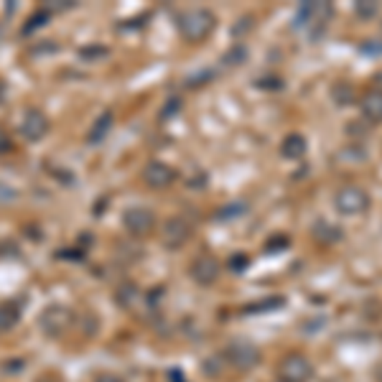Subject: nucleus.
<instances>
[{"mask_svg": "<svg viewBox=\"0 0 382 382\" xmlns=\"http://www.w3.org/2000/svg\"><path fill=\"white\" fill-rule=\"evenodd\" d=\"M176 110H178V99H171V102H169V110H166V112H163V115L169 117V115H174V112H176Z\"/></svg>", "mask_w": 382, "mask_h": 382, "instance_id": "c85d7f7f", "label": "nucleus"}, {"mask_svg": "<svg viewBox=\"0 0 382 382\" xmlns=\"http://www.w3.org/2000/svg\"><path fill=\"white\" fill-rule=\"evenodd\" d=\"M214 16L209 13L206 8H191V10H184L181 16H178V31L181 36L196 44V41H204L206 36L214 31Z\"/></svg>", "mask_w": 382, "mask_h": 382, "instance_id": "f257e3e1", "label": "nucleus"}, {"mask_svg": "<svg viewBox=\"0 0 382 382\" xmlns=\"http://www.w3.org/2000/svg\"><path fill=\"white\" fill-rule=\"evenodd\" d=\"M331 99H334V105H337V107H349V105H355L357 92H355V87H352V84L337 82V84L331 87Z\"/></svg>", "mask_w": 382, "mask_h": 382, "instance_id": "4468645a", "label": "nucleus"}, {"mask_svg": "<svg viewBox=\"0 0 382 382\" xmlns=\"http://www.w3.org/2000/svg\"><path fill=\"white\" fill-rule=\"evenodd\" d=\"M16 196V191L10 187H5V184H0V204H5V202H10Z\"/></svg>", "mask_w": 382, "mask_h": 382, "instance_id": "a878e982", "label": "nucleus"}, {"mask_svg": "<svg viewBox=\"0 0 382 382\" xmlns=\"http://www.w3.org/2000/svg\"><path fill=\"white\" fill-rule=\"evenodd\" d=\"M110 125H112V112H105V115L95 123V128H92V133H89V143H97L99 138H105V133L110 130Z\"/></svg>", "mask_w": 382, "mask_h": 382, "instance_id": "a211bd4d", "label": "nucleus"}, {"mask_svg": "<svg viewBox=\"0 0 382 382\" xmlns=\"http://www.w3.org/2000/svg\"><path fill=\"white\" fill-rule=\"evenodd\" d=\"M191 232H194V227H191L184 217H171L169 222L163 224L160 240H163V245H166L169 250H178L184 242H189Z\"/></svg>", "mask_w": 382, "mask_h": 382, "instance_id": "423d86ee", "label": "nucleus"}, {"mask_svg": "<svg viewBox=\"0 0 382 382\" xmlns=\"http://www.w3.org/2000/svg\"><path fill=\"white\" fill-rule=\"evenodd\" d=\"M280 306H285V298H280V296H273V298H267V301H260L255 303V306H250L248 311L255 313V311H276V309H280Z\"/></svg>", "mask_w": 382, "mask_h": 382, "instance_id": "6ab92c4d", "label": "nucleus"}, {"mask_svg": "<svg viewBox=\"0 0 382 382\" xmlns=\"http://www.w3.org/2000/svg\"><path fill=\"white\" fill-rule=\"evenodd\" d=\"M219 260L212 258V255H199V258L191 263V278H194L199 285H212L217 278H219Z\"/></svg>", "mask_w": 382, "mask_h": 382, "instance_id": "6e6552de", "label": "nucleus"}, {"mask_svg": "<svg viewBox=\"0 0 382 382\" xmlns=\"http://www.w3.org/2000/svg\"><path fill=\"white\" fill-rule=\"evenodd\" d=\"M245 212H248V204H230L227 209L219 212V219H224V217H237V214H245Z\"/></svg>", "mask_w": 382, "mask_h": 382, "instance_id": "4be33fe9", "label": "nucleus"}, {"mask_svg": "<svg viewBox=\"0 0 382 382\" xmlns=\"http://www.w3.org/2000/svg\"><path fill=\"white\" fill-rule=\"evenodd\" d=\"M331 13H334V8H331L329 3H306V5H301V10H298L296 26H303V21H306V26H311V23L324 26L331 18Z\"/></svg>", "mask_w": 382, "mask_h": 382, "instance_id": "9d476101", "label": "nucleus"}, {"mask_svg": "<svg viewBox=\"0 0 382 382\" xmlns=\"http://www.w3.org/2000/svg\"><path fill=\"white\" fill-rule=\"evenodd\" d=\"M224 357H227V362H230L232 367H237V370H252V367H258L260 362V349L255 347V344H250V342H242V339H237V342H232L230 347L224 349Z\"/></svg>", "mask_w": 382, "mask_h": 382, "instance_id": "20e7f679", "label": "nucleus"}, {"mask_svg": "<svg viewBox=\"0 0 382 382\" xmlns=\"http://www.w3.org/2000/svg\"><path fill=\"white\" fill-rule=\"evenodd\" d=\"M260 87H267V89H280V87H283V82H280V80H260Z\"/></svg>", "mask_w": 382, "mask_h": 382, "instance_id": "bb28decb", "label": "nucleus"}, {"mask_svg": "<svg viewBox=\"0 0 382 382\" xmlns=\"http://www.w3.org/2000/svg\"><path fill=\"white\" fill-rule=\"evenodd\" d=\"M288 248V237H283V235H278V237H273V240L267 242V250L270 252H278V250Z\"/></svg>", "mask_w": 382, "mask_h": 382, "instance_id": "b1692460", "label": "nucleus"}, {"mask_svg": "<svg viewBox=\"0 0 382 382\" xmlns=\"http://www.w3.org/2000/svg\"><path fill=\"white\" fill-rule=\"evenodd\" d=\"M359 107H362L365 123H382V92H377V89L367 92L365 97L359 99Z\"/></svg>", "mask_w": 382, "mask_h": 382, "instance_id": "f8f14e48", "label": "nucleus"}, {"mask_svg": "<svg viewBox=\"0 0 382 382\" xmlns=\"http://www.w3.org/2000/svg\"><path fill=\"white\" fill-rule=\"evenodd\" d=\"M334 206H337L342 214L355 217V214H362L370 209V196H367V191H362L359 187H344V189H339L337 196H334Z\"/></svg>", "mask_w": 382, "mask_h": 382, "instance_id": "f03ea898", "label": "nucleus"}, {"mask_svg": "<svg viewBox=\"0 0 382 382\" xmlns=\"http://www.w3.org/2000/svg\"><path fill=\"white\" fill-rule=\"evenodd\" d=\"M374 84H377V92H382V71H377V74H374Z\"/></svg>", "mask_w": 382, "mask_h": 382, "instance_id": "c756f323", "label": "nucleus"}, {"mask_svg": "<svg viewBox=\"0 0 382 382\" xmlns=\"http://www.w3.org/2000/svg\"><path fill=\"white\" fill-rule=\"evenodd\" d=\"M174 169H171L169 163H160V160H151L145 169H143V181L148 184L151 189H166L174 184Z\"/></svg>", "mask_w": 382, "mask_h": 382, "instance_id": "1a4fd4ad", "label": "nucleus"}, {"mask_svg": "<svg viewBox=\"0 0 382 382\" xmlns=\"http://www.w3.org/2000/svg\"><path fill=\"white\" fill-rule=\"evenodd\" d=\"M95 382H123V380H120L117 374H102V377H97Z\"/></svg>", "mask_w": 382, "mask_h": 382, "instance_id": "cd10ccee", "label": "nucleus"}, {"mask_svg": "<svg viewBox=\"0 0 382 382\" xmlns=\"http://www.w3.org/2000/svg\"><path fill=\"white\" fill-rule=\"evenodd\" d=\"M278 374H280V382H309L313 367L303 355H285L278 362Z\"/></svg>", "mask_w": 382, "mask_h": 382, "instance_id": "7ed1b4c3", "label": "nucleus"}, {"mask_svg": "<svg viewBox=\"0 0 382 382\" xmlns=\"http://www.w3.org/2000/svg\"><path fill=\"white\" fill-rule=\"evenodd\" d=\"M242 59H248V51H245V46H235L230 53H227V59L224 62H230V64H240Z\"/></svg>", "mask_w": 382, "mask_h": 382, "instance_id": "412c9836", "label": "nucleus"}, {"mask_svg": "<svg viewBox=\"0 0 382 382\" xmlns=\"http://www.w3.org/2000/svg\"><path fill=\"white\" fill-rule=\"evenodd\" d=\"M248 263H250V260L245 258V255H232V258H230V267L235 270V273H242V270L248 267Z\"/></svg>", "mask_w": 382, "mask_h": 382, "instance_id": "5701e85b", "label": "nucleus"}, {"mask_svg": "<svg viewBox=\"0 0 382 382\" xmlns=\"http://www.w3.org/2000/svg\"><path fill=\"white\" fill-rule=\"evenodd\" d=\"M18 319H21L18 309H13V306H8V303L0 306V331H10L18 324Z\"/></svg>", "mask_w": 382, "mask_h": 382, "instance_id": "f3484780", "label": "nucleus"}, {"mask_svg": "<svg viewBox=\"0 0 382 382\" xmlns=\"http://www.w3.org/2000/svg\"><path fill=\"white\" fill-rule=\"evenodd\" d=\"M313 237L319 242L331 245V242L342 240V232H339V227H334V224H329V222H316L313 224Z\"/></svg>", "mask_w": 382, "mask_h": 382, "instance_id": "2eb2a0df", "label": "nucleus"}, {"mask_svg": "<svg viewBox=\"0 0 382 382\" xmlns=\"http://www.w3.org/2000/svg\"><path fill=\"white\" fill-rule=\"evenodd\" d=\"M123 224L130 235L143 237V235H148V232L156 227V214H153L148 206H130V209H125V214H123Z\"/></svg>", "mask_w": 382, "mask_h": 382, "instance_id": "39448f33", "label": "nucleus"}, {"mask_svg": "<svg viewBox=\"0 0 382 382\" xmlns=\"http://www.w3.org/2000/svg\"><path fill=\"white\" fill-rule=\"evenodd\" d=\"M355 10H357V16H359V18H367V21H370V18L377 16L380 3H365V0H359V3L355 5Z\"/></svg>", "mask_w": 382, "mask_h": 382, "instance_id": "aec40b11", "label": "nucleus"}, {"mask_svg": "<svg viewBox=\"0 0 382 382\" xmlns=\"http://www.w3.org/2000/svg\"><path fill=\"white\" fill-rule=\"evenodd\" d=\"M38 326H41L49 337H56V334H62L64 329H69L71 326V311L67 306H49V309L41 313Z\"/></svg>", "mask_w": 382, "mask_h": 382, "instance_id": "0eeeda50", "label": "nucleus"}, {"mask_svg": "<svg viewBox=\"0 0 382 382\" xmlns=\"http://www.w3.org/2000/svg\"><path fill=\"white\" fill-rule=\"evenodd\" d=\"M362 53H382V44L380 41H365Z\"/></svg>", "mask_w": 382, "mask_h": 382, "instance_id": "393cba45", "label": "nucleus"}, {"mask_svg": "<svg viewBox=\"0 0 382 382\" xmlns=\"http://www.w3.org/2000/svg\"><path fill=\"white\" fill-rule=\"evenodd\" d=\"M306 148H309L306 138H303L301 133H294L283 141V145H280V156L288 158V160H298V158L306 156Z\"/></svg>", "mask_w": 382, "mask_h": 382, "instance_id": "ddd939ff", "label": "nucleus"}, {"mask_svg": "<svg viewBox=\"0 0 382 382\" xmlns=\"http://www.w3.org/2000/svg\"><path fill=\"white\" fill-rule=\"evenodd\" d=\"M141 301H143V294L135 288V285H123V288L117 291V303L125 306V309H130V311L138 309V303Z\"/></svg>", "mask_w": 382, "mask_h": 382, "instance_id": "dca6fc26", "label": "nucleus"}, {"mask_svg": "<svg viewBox=\"0 0 382 382\" xmlns=\"http://www.w3.org/2000/svg\"><path fill=\"white\" fill-rule=\"evenodd\" d=\"M46 130H49V120L38 110H26V115L21 120V135L26 141H38L46 135Z\"/></svg>", "mask_w": 382, "mask_h": 382, "instance_id": "9b49d317", "label": "nucleus"}]
</instances>
